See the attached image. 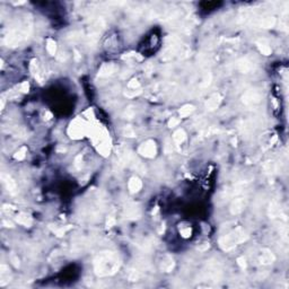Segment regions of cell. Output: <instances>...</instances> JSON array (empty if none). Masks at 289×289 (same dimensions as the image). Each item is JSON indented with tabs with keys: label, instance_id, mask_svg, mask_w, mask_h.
Returning a JSON list of instances; mask_svg holds the SVG:
<instances>
[{
	"label": "cell",
	"instance_id": "obj_1",
	"mask_svg": "<svg viewBox=\"0 0 289 289\" xmlns=\"http://www.w3.org/2000/svg\"><path fill=\"white\" fill-rule=\"evenodd\" d=\"M139 151L142 154L143 156L153 157L154 155H155V151H156V149H155V143H154L153 141H148V142H146V143H142L141 147L139 148Z\"/></svg>",
	"mask_w": 289,
	"mask_h": 289
},
{
	"label": "cell",
	"instance_id": "obj_2",
	"mask_svg": "<svg viewBox=\"0 0 289 289\" xmlns=\"http://www.w3.org/2000/svg\"><path fill=\"white\" fill-rule=\"evenodd\" d=\"M141 188V182H140L139 179H136V177H132L130 180L129 182V189L131 192H138Z\"/></svg>",
	"mask_w": 289,
	"mask_h": 289
},
{
	"label": "cell",
	"instance_id": "obj_3",
	"mask_svg": "<svg viewBox=\"0 0 289 289\" xmlns=\"http://www.w3.org/2000/svg\"><path fill=\"white\" fill-rule=\"evenodd\" d=\"M243 208H244V202H243V200H237V201L234 202V204H233L232 211H233V213H238L242 211Z\"/></svg>",
	"mask_w": 289,
	"mask_h": 289
},
{
	"label": "cell",
	"instance_id": "obj_4",
	"mask_svg": "<svg viewBox=\"0 0 289 289\" xmlns=\"http://www.w3.org/2000/svg\"><path fill=\"white\" fill-rule=\"evenodd\" d=\"M184 139H185V134H184V132H183L182 130H179L177 132H175V134H174V140H175L176 142L177 143L182 142Z\"/></svg>",
	"mask_w": 289,
	"mask_h": 289
},
{
	"label": "cell",
	"instance_id": "obj_5",
	"mask_svg": "<svg viewBox=\"0 0 289 289\" xmlns=\"http://www.w3.org/2000/svg\"><path fill=\"white\" fill-rule=\"evenodd\" d=\"M47 51L50 52L51 54H54V52H56V43H54L52 40H49V42H47Z\"/></svg>",
	"mask_w": 289,
	"mask_h": 289
},
{
	"label": "cell",
	"instance_id": "obj_6",
	"mask_svg": "<svg viewBox=\"0 0 289 289\" xmlns=\"http://www.w3.org/2000/svg\"><path fill=\"white\" fill-rule=\"evenodd\" d=\"M192 111H193V107H192V106H190V105H188V106L183 107L182 110H181V114H182L183 116H185V115H188V114L191 113Z\"/></svg>",
	"mask_w": 289,
	"mask_h": 289
}]
</instances>
